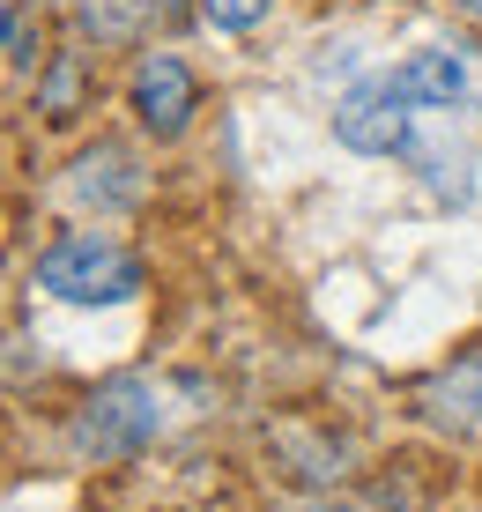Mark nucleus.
I'll use <instances>...</instances> for the list:
<instances>
[{"label": "nucleus", "instance_id": "nucleus-5", "mask_svg": "<svg viewBox=\"0 0 482 512\" xmlns=\"http://www.w3.org/2000/svg\"><path fill=\"white\" fill-rule=\"evenodd\" d=\"M134 119L156 141H178L186 119H193V75L178 60H141L134 67Z\"/></svg>", "mask_w": 482, "mask_h": 512}, {"label": "nucleus", "instance_id": "nucleus-1", "mask_svg": "<svg viewBox=\"0 0 482 512\" xmlns=\"http://www.w3.org/2000/svg\"><path fill=\"white\" fill-rule=\"evenodd\" d=\"M38 290H52L60 305H127L141 290V260L104 231H67L45 245Z\"/></svg>", "mask_w": 482, "mask_h": 512}, {"label": "nucleus", "instance_id": "nucleus-4", "mask_svg": "<svg viewBox=\"0 0 482 512\" xmlns=\"http://www.w3.org/2000/svg\"><path fill=\"white\" fill-rule=\"evenodd\" d=\"M408 112L416 97L401 90V75H371L334 104V141L356 156H401L408 149Z\"/></svg>", "mask_w": 482, "mask_h": 512}, {"label": "nucleus", "instance_id": "nucleus-8", "mask_svg": "<svg viewBox=\"0 0 482 512\" xmlns=\"http://www.w3.org/2000/svg\"><path fill=\"white\" fill-rule=\"evenodd\" d=\"M267 8L275 0H201V15L216 30H253V23H267Z\"/></svg>", "mask_w": 482, "mask_h": 512}, {"label": "nucleus", "instance_id": "nucleus-11", "mask_svg": "<svg viewBox=\"0 0 482 512\" xmlns=\"http://www.w3.org/2000/svg\"><path fill=\"white\" fill-rule=\"evenodd\" d=\"M305 512H342V505H305Z\"/></svg>", "mask_w": 482, "mask_h": 512}, {"label": "nucleus", "instance_id": "nucleus-9", "mask_svg": "<svg viewBox=\"0 0 482 512\" xmlns=\"http://www.w3.org/2000/svg\"><path fill=\"white\" fill-rule=\"evenodd\" d=\"M8 38H15V15H8V8H0V45H8Z\"/></svg>", "mask_w": 482, "mask_h": 512}, {"label": "nucleus", "instance_id": "nucleus-7", "mask_svg": "<svg viewBox=\"0 0 482 512\" xmlns=\"http://www.w3.org/2000/svg\"><path fill=\"white\" fill-rule=\"evenodd\" d=\"M75 90H82V60H60L45 82V119L60 127V119H75Z\"/></svg>", "mask_w": 482, "mask_h": 512}, {"label": "nucleus", "instance_id": "nucleus-3", "mask_svg": "<svg viewBox=\"0 0 482 512\" xmlns=\"http://www.w3.org/2000/svg\"><path fill=\"white\" fill-rule=\"evenodd\" d=\"M401 90L416 97V112L482 119V45H468V38H438V45L408 52Z\"/></svg>", "mask_w": 482, "mask_h": 512}, {"label": "nucleus", "instance_id": "nucleus-6", "mask_svg": "<svg viewBox=\"0 0 482 512\" xmlns=\"http://www.w3.org/2000/svg\"><path fill=\"white\" fill-rule=\"evenodd\" d=\"M423 416H431L445 438H482V349L453 357L431 386H423Z\"/></svg>", "mask_w": 482, "mask_h": 512}, {"label": "nucleus", "instance_id": "nucleus-10", "mask_svg": "<svg viewBox=\"0 0 482 512\" xmlns=\"http://www.w3.org/2000/svg\"><path fill=\"white\" fill-rule=\"evenodd\" d=\"M453 8H460V15H475V23H482V0H453Z\"/></svg>", "mask_w": 482, "mask_h": 512}, {"label": "nucleus", "instance_id": "nucleus-2", "mask_svg": "<svg viewBox=\"0 0 482 512\" xmlns=\"http://www.w3.org/2000/svg\"><path fill=\"white\" fill-rule=\"evenodd\" d=\"M164 431V401H156L149 379H104L97 394L82 401L75 416V453H89V461H134L149 438Z\"/></svg>", "mask_w": 482, "mask_h": 512}]
</instances>
